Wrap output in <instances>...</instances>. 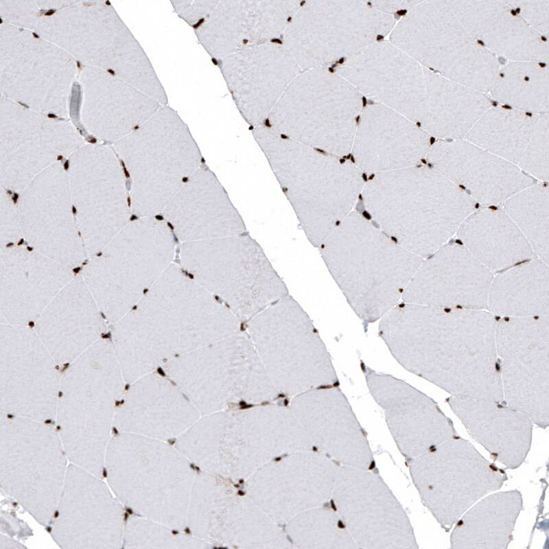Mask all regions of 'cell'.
I'll return each instance as SVG.
<instances>
[{
    "mask_svg": "<svg viewBox=\"0 0 549 549\" xmlns=\"http://www.w3.org/2000/svg\"><path fill=\"white\" fill-rule=\"evenodd\" d=\"M465 139L539 181L548 179L549 113L533 114L493 104Z\"/></svg>",
    "mask_w": 549,
    "mask_h": 549,
    "instance_id": "cell-24",
    "label": "cell"
},
{
    "mask_svg": "<svg viewBox=\"0 0 549 549\" xmlns=\"http://www.w3.org/2000/svg\"><path fill=\"white\" fill-rule=\"evenodd\" d=\"M138 219H139V217L135 214H132L130 215V218H129L130 221H132V222L137 220Z\"/></svg>",
    "mask_w": 549,
    "mask_h": 549,
    "instance_id": "cell-44",
    "label": "cell"
},
{
    "mask_svg": "<svg viewBox=\"0 0 549 549\" xmlns=\"http://www.w3.org/2000/svg\"><path fill=\"white\" fill-rule=\"evenodd\" d=\"M493 275L460 243L449 242L422 260L401 301L434 307L487 309Z\"/></svg>",
    "mask_w": 549,
    "mask_h": 549,
    "instance_id": "cell-21",
    "label": "cell"
},
{
    "mask_svg": "<svg viewBox=\"0 0 549 549\" xmlns=\"http://www.w3.org/2000/svg\"><path fill=\"white\" fill-rule=\"evenodd\" d=\"M34 248L30 246H27V250L29 252L33 251Z\"/></svg>",
    "mask_w": 549,
    "mask_h": 549,
    "instance_id": "cell-50",
    "label": "cell"
},
{
    "mask_svg": "<svg viewBox=\"0 0 549 549\" xmlns=\"http://www.w3.org/2000/svg\"><path fill=\"white\" fill-rule=\"evenodd\" d=\"M487 310L497 317L549 316L548 264L535 258L493 274Z\"/></svg>",
    "mask_w": 549,
    "mask_h": 549,
    "instance_id": "cell-34",
    "label": "cell"
},
{
    "mask_svg": "<svg viewBox=\"0 0 549 549\" xmlns=\"http://www.w3.org/2000/svg\"><path fill=\"white\" fill-rule=\"evenodd\" d=\"M126 386L109 334L62 369L54 425L70 463L103 476Z\"/></svg>",
    "mask_w": 549,
    "mask_h": 549,
    "instance_id": "cell-6",
    "label": "cell"
},
{
    "mask_svg": "<svg viewBox=\"0 0 549 549\" xmlns=\"http://www.w3.org/2000/svg\"><path fill=\"white\" fill-rule=\"evenodd\" d=\"M390 39L425 68L485 93L502 63L469 34L449 1H419Z\"/></svg>",
    "mask_w": 549,
    "mask_h": 549,
    "instance_id": "cell-10",
    "label": "cell"
},
{
    "mask_svg": "<svg viewBox=\"0 0 549 549\" xmlns=\"http://www.w3.org/2000/svg\"><path fill=\"white\" fill-rule=\"evenodd\" d=\"M69 461L54 423L0 412L1 490L47 527Z\"/></svg>",
    "mask_w": 549,
    "mask_h": 549,
    "instance_id": "cell-9",
    "label": "cell"
},
{
    "mask_svg": "<svg viewBox=\"0 0 549 549\" xmlns=\"http://www.w3.org/2000/svg\"><path fill=\"white\" fill-rule=\"evenodd\" d=\"M290 8L285 1H218L194 32L216 62L242 49L281 39Z\"/></svg>",
    "mask_w": 549,
    "mask_h": 549,
    "instance_id": "cell-26",
    "label": "cell"
},
{
    "mask_svg": "<svg viewBox=\"0 0 549 549\" xmlns=\"http://www.w3.org/2000/svg\"><path fill=\"white\" fill-rule=\"evenodd\" d=\"M499 207L528 241L538 259L549 261V197L547 182H537Z\"/></svg>",
    "mask_w": 549,
    "mask_h": 549,
    "instance_id": "cell-36",
    "label": "cell"
},
{
    "mask_svg": "<svg viewBox=\"0 0 549 549\" xmlns=\"http://www.w3.org/2000/svg\"><path fill=\"white\" fill-rule=\"evenodd\" d=\"M331 500L357 548H419L405 509L371 469L339 467Z\"/></svg>",
    "mask_w": 549,
    "mask_h": 549,
    "instance_id": "cell-15",
    "label": "cell"
},
{
    "mask_svg": "<svg viewBox=\"0 0 549 549\" xmlns=\"http://www.w3.org/2000/svg\"><path fill=\"white\" fill-rule=\"evenodd\" d=\"M13 246H14V243L13 242H9L5 245V247L6 248H10V247H12Z\"/></svg>",
    "mask_w": 549,
    "mask_h": 549,
    "instance_id": "cell-49",
    "label": "cell"
},
{
    "mask_svg": "<svg viewBox=\"0 0 549 549\" xmlns=\"http://www.w3.org/2000/svg\"><path fill=\"white\" fill-rule=\"evenodd\" d=\"M247 335L277 390L290 398L339 386L326 345L309 316L290 294L248 320Z\"/></svg>",
    "mask_w": 549,
    "mask_h": 549,
    "instance_id": "cell-8",
    "label": "cell"
},
{
    "mask_svg": "<svg viewBox=\"0 0 549 549\" xmlns=\"http://www.w3.org/2000/svg\"><path fill=\"white\" fill-rule=\"evenodd\" d=\"M102 255H103V253H102V252H99V253H96V256H97V257H101V256H102Z\"/></svg>",
    "mask_w": 549,
    "mask_h": 549,
    "instance_id": "cell-52",
    "label": "cell"
},
{
    "mask_svg": "<svg viewBox=\"0 0 549 549\" xmlns=\"http://www.w3.org/2000/svg\"><path fill=\"white\" fill-rule=\"evenodd\" d=\"M215 63L250 128L263 125L293 75L290 51L274 42L242 49Z\"/></svg>",
    "mask_w": 549,
    "mask_h": 549,
    "instance_id": "cell-22",
    "label": "cell"
},
{
    "mask_svg": "<svg viewBox=\"0 0 549 549\" xmlns=\"http://www.w3.org/2000/svg\"><path fill=\"white\" fill-rule=\"evenodd\" d=\"M549 316L497 317L503 401L542 429L549 425Z\"/></svg>",
    "mask_w": 549,
    "mask_h": 549,
    "instance_id": "cell-13",
    "label": "cell"
},
{
    "mask_svg": "<svg viewBox=\"0 0 549 549\" xmlns=\"http://www.w3.org/2000/svg\"><path fill=\"white\" fill-rule=\"evenodd\" d=\"M5 191H6V194H7L8 195H9V196L13 195V194H14V193L12 192V190H10V189H5Z\"/></svg>",
    "mask_w": 549,
    "mask_h": 549,
    "instance_id": "cell-48",
    "label": "cell"
},
{
    "mask_svg": "<svg viewBox=\"0 0 549 549\" xmlns=\"http://www.w3.org/2000/svg\"><path fill=\"white\" fill-rule=\"evenodd\" d=\"M522 508V495L517 489L487 494L474 504L454 525L450 547L507 548Z\"/></svg>",
    "mask_w": 549,
    "mask_h": 549,
    "instance_id": "cell-33",
    "label": "cell"
},
{
    "mask_svg": "<svg viewBox=\"0 0 549 549\" xmlns=\"http://www.w3.org/2000/svg\"><path fill=\"white\" fill-rule=\"evenodd\" d=\"M299 226L318 248L355 209L365 183L351 161L298 143L271 128H250Z\"/></svg>",
    "mask_w": 549,
    "mask_h": 549,
    "instance_id": "cell-4",
    "label": "cell"
},
{
    "mask_svg": "<svg viewBox=\"0 0 549 549\" xmlns=\"http://www.w3.org/2000/svg\"><path fill=\"white\" fill-rule=\"evenodd\" d=\"M179 258L184 270L240 321L289 295L261 246L246 233L181 243Z\"/></svg>",
    "mask_w": 549,
    "mask_h": 549,
    "instance_id": "cell-7",
    "label": "cell"
},
{
    "mask_svg": "<svg viewBox=\"0 0 549 549\" xmlns=\"http://www.w3.org/2000/svg\"><path fill=\"white\" fill-rule=\"evenodd\" d=\"M78 236H79V237H81V232H80V231H78Z\"/></svg>",
    "mask_w": 549,
    "mask_h": 549,
    "instance_id": "cell-53",
    "label": "cell"
},
{
    "mask_svg": "<svg viewBox=\"0 0 549 549\" xmlns=\"http://www.w3.org/2000/svg\"><path fill=\"white\" fill-rule=\"evenodd\" d=\"M406 461L423 504L447 532L474 504L508 479L504 469L459 435Z\"/></svg>",
    "mask_w": 549,
    "mask_h": 549,
    "instance_id": "cell-12",
    "label": "cell"
},
{
    "mask_svg": "<svg viewBox=\"0 0 549 549\" xmlns=\"http://www.w3.org/2000/svg\"><path fill=\"white\" fill-rule=\"evenodd\" d=\"M145 211H163L183 183L203 165L188 126L168 105L162 106L135 130Z\"/></svg>",
    "mask_w": 549,
    "mask_h": 549,
    "instance_id": "cell-16",
    "label": "cell"
},
{
    "mask_svg": "<svg viewBox=\"0 0 549 549\" xmlns=\"http://www.w3.org/2000/svg\"><path fill=\"white\" fill-rule=\"evenodd\" d=\"M161 215L181 243L246 233L226 189L205 164L183 183Z\"/></svg>",
    "mask_w": 549,
    "mask_h": 549,
    "instance_id": "cell-25",
    "label": "cell"
},
{
    "mask_svg": "<svg viewBox=\"0 0 549 549\" xmlns=\"http://www.w3.org/2000/svg\"><path fill=\"white\" fill-rule=\"evenodd\" d=\"M61 370L32 326L1 323V413L54 423Z\"/></svg>",
    "mask_w": 549,
    "mask_h": 549,
    "instance_id": "cell-14",
    "label": "cell"
},
{
    "mask_svg": "<svg viewBox=\"0 0 549 549\" xmlns=\"http://www.w3.org/2000/svg\"><path fill=\"white\" fill-rule=\"evenodd\" d=\"M289 406L314 449L340 466L371 469L366 436L339 386L299 394Z\"/></svg>",
    "mask_w": 549,
    "mask_h": 549,
    "instance_id": "cell-20",
    "label": "cell"
},
{
    "mask_svg": "<svg viewBox=\"0 0 549 549\" xmlns=\"http://www.w3.org/2000/svg\"><path fill=\"white\" fill-rule=\"evenodd\" d=\"M465 30L502 62L548 63V38L534 30L511 1H449Z\"/></svg>",
    "mask_w": 549,
    "mask_h": 549,
    "instance_id": "cell-27",
    "label": "cell"
},
{
    "mask_svg": "<svg viewBox=\"0 0 549 549\" xmlns=\"http://www.w3.org/2000/svg\"><path fill=\"white\" fill-rule=\"evenodd\" d=\"M126 200H127L128 207L130 208V206H131V198H130V196H128Z\"/></svg>",
    "mask_w": 549,
    "mask_h": 549,
    "instance_id": "cell-46",
    "label": "cell"
},
{
    "mask_svg": "<svg viewBox=\"0 0 549 549\" xmlns=\"http://www.w3.org/2000/svg\"><path fill=\"white\" fill-rule=\"evenodd\" d=\"M163 366L167 377L205 409L243 399L271 402L283 396L270 379L247 334L235 332Z\"/></svg>",
    "mask_w": 549,
    "mask_h": 549,
    "instance_id": "cell-11",
    "label": "cell"
},
{
    "mask_svg": "<svg viewBox=\"0 0 549 549\" xmlns=\"http://www.w3.org/2000/svg\"><path fill=\"white\" fill-rule=\"evenodd\" d=\"M19 197V194H17L16 192H14V194H13V195L12 196V201H13L14 205H16L17 203Z\"/></svg>",
    "mask_w": 549,
    "mask_h": 549,
    "instance_id": "cell-41",
    "label": "cell"
},
{
    "mask_svg": "<svg viewBox=\"0 0 549 549\" xmlns=\"http://www.w3.org/2000/svg\"><path fill=\"white\" fill-rule=\"evenodd\" d=\"M285 533L293 548H357L336 510L325 505L305 511L285 524Z\"/></svg>",
    "mask_w": 549,
    "mask_h": 549,
    "instance_id": "cell-37",
    "label": "cell"
},
{
    "mask_svg": "<svg viewBox=\"0 0 549 549\" xmlns=\"http://www.w3.org/2000/svg\"><path fill=\"white\" fill-rule=\"evenodd\" d=\"M63 167L65 171H67L69 168V161L66 160V161L63 164Z\"/></svg>",
    "mask_w": 549,
    "mask_h": 549,
    "instance_id": "cell-43",
    "label": "cell"
},
{
    "mask_svg": "<svg viewBox=\"0 0 549 549\" xmlns=\"http://www.w3.org/2000/svg\"><path fill=\"white\" fill-rule=\"evenodd\" d=\"M123 170H124V175H125L126 178H130V174L129 172L128 171V170H127L126 166L123 167Z\"/></svg>",
    "mask_w": 549,
    "mask_h": 549,
    "instance_id": "cell-42",
    "label": "cell"
},
{
    "mask_svg": "<svg viewBox=\"0 0 549 549\" xmlns=\"http://www.w3.org/2000/svg\"><path fill=\"white\" fill-rule=\"evenodd\" d=\"M487 94L500 106L533 114L549 113L548 63L502 62Z\"/></svg>",
    "mask_w": 549,
    "mask_h": 549,
    "instance_id": "cell-35",
    "label": "cell"
},
{
    "mask_svg": "<svg viewBox=\"0 0 549 549\" xmlns=\"http://www.w3.org/2000/svg\"><path fill=\"white\" fill-rule=\"evenodd\" d=\"M328 271L366 332L401 301L423 259L353 210L318 248Z\"/></svg>",
    "mask_w": 549,
    "mask_h": 549,
    "instance_id": "cell-5",
    "label": "cell"
},
{
    "mask_svg": "<svg viewBox=\"0 0 549 549\" xmlns=\"http://www.w3.org/2000/svg\"><path fill=\"white\" fill-rule=\"evenodd\" d=\"M370 176L361 196L373 222L422 259L449 243L476 209L471 196L430 166Z\"/></svg>",
    "mask_w": 549,
    "mask_h": 549,
    "instance_id": "cell-3",
    "label": "cell"
},
{
    "mask_svg": "<svg viewBox=\"0 0 549 549\" xmlns=\"http://www.w3.org/2000/svg\"><path fill=\"white\" fill-rule=\"evenodd\" d=\"M103 478L69 463L47 526L60 548H122L124 506Z\"/></svg>",
    "mask_w": 549,
    "mask_h": 549,
    "instance_id": "cell-17",
    "label": "cell"
},
{
    "mask_svg": "<svg viewBox=\"0 0 549 549\" xmlns=\"http://www.w3.org/2000/svg\"><path fill=\"white\" fill-rule=\"evenodd\" d=\"M25 546L11 535L1 533L0 535V549H21Z\"/></svg>",
    "mask_w": 549,
    "mask_h": 549,
    "instance_id": "cell-40",
    "label": "cell"
},
{
    "mask_svg": "<svg viewBox=\"0 0 549 549\" xmlns=\"http://www.w3.org/2000/svg\"><path fill=\"white\" fill-rule=\"evenodd\" d=\"M71 212H72V213H73V215L74 216L76 215V214H77V209H76V207H75V206L74 205H73L72 207H71Z\"/></svg>",
    "mask_w": 549,
    "mask_h": 549,
    "instance_id": "cell-45",
    "label": "cell"
},
{
    "mask_svg": "<svg viewBox=\"0 0 549 549\" xmlns=\"http://www.w3.org/2000/svg\"><path fill=\"white\" fill-rule=\"evenodd\" d=\"M25 243V240L23 238H21L17 243V246H21Z\"/></svg>",
    "mask_w": 549,
    "mask_h": 549,
    "instance_id": "cell-47",
    "label": "cell"
},
{
    "mask_svg": "<svg viewBox=\"0 0 549 549\" xmlns=\"http://www.w3.org/2000/svg\"><path fill=\"white\" fill-rule=\"evenodd\" d=\"M239 319L172 263L138 303L109 325L127 384L172 359L238 331Z\"/></svg>",
    "mask_w": 549,
    "mask_h": 549,
    "instance_id": "cell-2",
    "label": "cell"
},
{
    "mask_svg": "<svg viewBox=\"0 0 549 549\" xmlns=\"http://www.w3.org/2000/svg\"><path fill=\"white\" fill-rule=\"evenodd\" d=\"M522 19L537 32L548 38L549 0L511 1Z\"/></svg>",
    "mask_w": 549,
    "mask_h": 549,
    "instance_id": "cell-38",
    "label": "cell"
},
{
    "mask_svg": "<svg viewBox=\"0 0 549 549\" xmlns=\"http://www.w3.org/2000/svg\"><path fill=\"white\" fill-rule=\"evenodd\" d=\"M425 160L476 202L487 206L500 205L537 182L513 163L465 139L436 140Z\"/></svg>",
    "mask_w": 549,
    "mask_h": 549,
    "instance_id": "cell-23",
    "label": "cell"
},
{
    "mask_svg": "<svg viewBox=\"0 0 549 549\" xmlns=\"http://www.w3.org/2000/svg\"><path fill=\"white\" fill-rule=\"evenodd\" d=\"M32 327L62 369L109 333V323L89 289L62 288Z\"/></svg>",
    "mask_w": 549,
    "mask_h": 549,
    "instance_id": "cell-28",
    "label": "cell"
},
{
    "mask_svg": "<svg viewBox=\"0 0 549 549\" xmlns=\"http://www.w3.org/2000/svg\"><path fill=\"white\" fill-rule=\"evenodd\" d=\"M369 392L384 411L389 431L406 460L458 435L437 403L407 382L361 361Z\"/></svg>",
    "mask_w": 549,
    "mask_h": 549,
    "instance_id": "cell-18",
    "label": "cell"
},
{
    "mask_svg": "<svg viewBox=\"0 0 549 549\" xmlns=\"http://www.w3.org/2000/svg\"><path fill=\"white\" fill-rule=\"evenodd\" d=\"M471 437L506 469L519 467L528 454L533 423L504 401L449 396L446 399Z\"/></svg>",
    "mask_w": 549,
    "mask_h": 549,
    "instance_id": "cell-29",
    "label": "cell"
},
{
    "mask_svg": "<svg viewBox=\"0 0 549 549\" xmlns=\"http://www.w3.org/2000/svg\"><path fill=\"white\" fill-rule=\"evenodd\" d=\"M431 137L400 113L387 108L379 126L360 128L354 137L351 161L370 176L420 164L425 159Z\"/></svg>",
    "mask_w": 549,
    "mask_h": 549,
    "instance_id": "cell-30",
    "label": "cell"
},
{
    "mask_svg": "<svg viewBox=\"0 0 549 549\" xmlns=\"http://www.w3.org/2000/svg\"><path fill=\"white\" fill-rule=\"evenodd\" d=\"M338 468L314 449L279 457L259 473V504L274 522L285 524L301 513L331 500Z\"/></svg>",
    "mask_w": 549,
    "mask_h": 549,
    "instance_id": "cell-19",
    "label": "cell"
},
{
    "mask_svg": "<svg viewBox=\"0 0 549 549\" xmlns=\"http://www.w3.org/2000/svg\"><path fill=\"white\" fill-rule=\"evenodd\" d=\"M172 382L154 371L127 384L116 410L115 432L154 439L162 434L170 416L192 412Z\"/></svg>",
    "mask_w": 549,
    "mask_h": 549,
    "instance_id": "cell-31",
    "label": "cell"
},
{
    "mask_svg": "<svg viewBox=\"0 0 549 549\" xmlns=\"http://www.w3.org/2000/svg\"><path fill=\"white\" fill-rule=\"evenodd\" d=\"M62 159H63V156L62 155H58V157H57V161H61V160H62Z\"/></svg>",
    "mask_w": 549,
    "mask_h": 549,
    "instance_id": "cell-51",
    "label": "cell"
},
{
    "mask_svg": "<svg viewBox=\"0 0 549 549\" xmlns=\"http://www.w3.org/2000/svg\"><path fill=\"white\" fill-rule=\"evenodd\" d=\"M496 320L487 309L401 301L380 318L378 334L401 366L450 396L503 401Z\"/></svg>",
    "mask_w": 549,
    "mask_h": 549,
    "instance_id": "cell-1",
    "label": "cell"
},
{
    "mask_svg": "<svg viewBox=\"0 0 549 549\" xmlns=\"http://www.w3.org/2000/svg\"><path fill=\"white\" fill-rule=\"evenodd\" d=\"M455 237L493 274L537 258L527 239L500 207L475 209L461 223Z\"/></svg>",
    "mask_w": 549,
    "mask_h": 549,
    "instance_id": "cell-32",
    "label": "cell"
},
{
    "mask_svg": "<svg viewBox=\"0 0 549 549\" xmlns=\"http://www.w3.org/2000/svg\"><path fill=\"white\" fill-rule=\"evenodd\" d=\"M218 1H172L174 11L194 29L200 25L211 13Z\"/></svg>",
    "mask_w": 549,
    "mask_h": 549,
    "instance_id": "cell-39",
    "label": "cell"
}]
</instances>
